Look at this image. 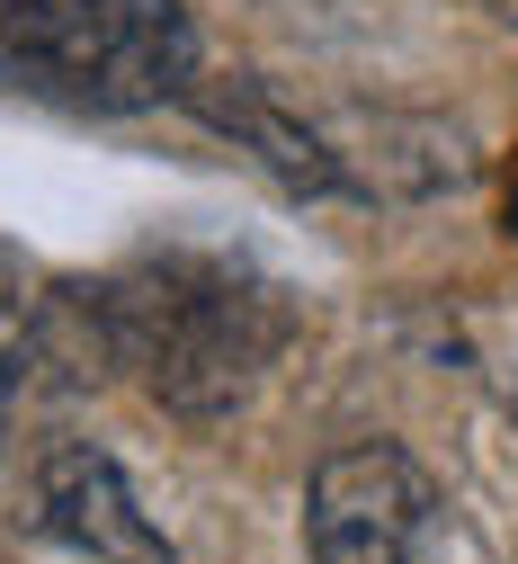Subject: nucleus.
Segmentation results:
<instances>
[{"instance_id": "f257e3e1", "label": "nucleus", "mask_w": 518, "mask_h": 564, "mask_svg": "<svg viewBox=\"0 0 518 564\" xmlns=\"http://www.w3.org/2000/svg\"><path fill=\"white\" fill-rule=\"evenodd\" d=\"M108 314H117V349L188 421L233 412L286 340L277 288H260L233 260H188V251L134 269L125 288H108Z\"/></svg>"}, {"instance_id": "f03ea898", "label": "nucleus", "mask_w": 518, "mask_h": 564, "mask_svg": "<svg viewBox=\"0 0 518 564\" xmlns=\"http://www.w3.org/2000/svg\"><path fill=\"white\" fill-rule=\"evenodd\" d=\"M0 73L71 108H162L197 90V28L179 0H0Z\"/></svg>"}, {"instance_id": "7ed1b4c3", "label": "nucleus", "mask_w": 518, "mask_h": 564, "mask_svg": "<svg viewBox=\"0 0 518 564\" xmlns=\"http://www.w3.org/2000/svg\"><path fill=\"white\" fill-rule=\"evenodd\" d=\"M313 564H438V484L394 440H357L322 457Z\"/></svg>"}, {"instance_id": "20e7f679", "label": "nucleus", "mask_w": 518, "mask_h": 564, "mask_svg": "<svg viewBox=\"0 0 518 564\" xmlns=\"http://www.w3.org/2000/svg\"><path fill=\"white\" fill-rule=\"evenodd\" d=\"M36 529L71 564H170V538L143 520V502L117 475V457H99L81 440L36 466Z\"/></svg>"}, {"instance_id": "39448f33", "label": "nucleus", "mask_w": 518, "mask_h": 564, "mask_svg": "<svg viewBox=\"0 0 518 564\" xmlns=\"http://www.w3.org/2000/svg\"><path fill=\"white\" fill-rule=\"evenodd\" d=\"M197 108H206L214 126H224L233 144H251V153H260V162H268L286 188H313V197H322V188H340V153H331V144H322V134H313L305 117H295V108L268 90V82H251V73H233V82H206V90H197Z\"/></svg>"}, {"instance_id": "423d86ee", "label": "nucleus", "mask_w": 518, "mask_h": 564, "mask_svg": "<svg viewBox=\"0 0 518 564\" xmlns=\"http://www.w3.org/2000/svg\"><path fill=\"white\" fill-rule=\"evenodd\" d=\"M27 359H36V323H27V305L10 288H0V431H10V403L27 386Z\"/></svg>"}, {"instance_id": "0eeeda50", "label": "nucleus", "mask_w": 518, "mask_h": 564, "mask_svg": "<svg viewBox=\"0 0 518 564\" xmlns=\"http://www.w3.org/2000/svg\"><path fill=\"white\" fill-rule=\"evenodd\" d=\"M500 234L518 242V153H509V171H500Z\"/></svg>"}, {"instance_id": "6e6552de", "label": "nucleus", "mask_w": 518, "mask_h": 564, "mask_svg": "<svg viewBox=\"0 0 518 564\" xmlns=\"http://www.w3.org/2000/svg\"><path fill=\"white\" fill-rule=\"evenodd\" d=\"M492 10H500V19H518V0H492Z\"/></svg>"}]
</instances>
